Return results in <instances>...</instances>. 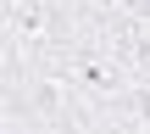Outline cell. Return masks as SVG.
<instances>
[{"instance_id":"obj_1","label":"cell","mask_w":150,"mask_h":134,"mask_svg":"<svg viewBox=\"0 0 150 134\" xmlns=\"http://www.w3.org/2000/svg\"><path fill=\"white\" fill-rule=\"evenodd\" d=\"M61 67H67V78L83 90V101L100 112V106H111L128 84H134V73L122 67V56L100 39V34H78L72 45H67V56H61Z\"/></svg>"}]
</instances>
